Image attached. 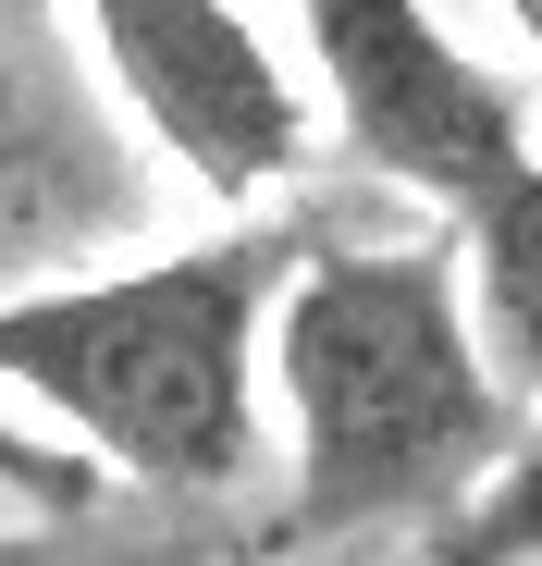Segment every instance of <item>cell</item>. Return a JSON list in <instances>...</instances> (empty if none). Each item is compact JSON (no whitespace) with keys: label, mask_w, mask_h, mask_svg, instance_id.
Instances as JSON below:
<instances>
[{"label":"cell","mask_w":542,"mask_h":566,"mask_svg":"<svg viewBox=\"0 0 542 566\" xmlns=\"http://www.w3.org/2000/svg\"><path fill=\"white\" fill-rule=\"evenodd\" d=\"M457 234V271H469V321H481V357L518 407H542V160H518L493 198Z\"/></svg>","instance_id":"8992f818"},{"label":"cell","mask_w":542,"mask_h":566,"mask_svg":"<svg viewBox=\"0 0 542 566\" xmlns=\"http://www.w3.org/2000/svg\"><path fill=\"white\" fill-rule=\"evenodd\" d=\"M493 13H505V25H518V50L542 62V0H493Z\"/></svg>","instance_id":"9c48e42d"},{"label":"cell","mask_w":542,"mask_h":566,"mask_svg":"<svg viewBox=\"0 0 542 566\" xmlns=\"http://www.w3.org/2000/svg\"><path fill=\"white\" fill-rule=\"evenodd\" d=\"M0 566H186L173 542H86V517H25L0 530Z\"/></svg>","instance_id":"ba28073f"},{"label":"cell","mask_w":542,"mask_h":566,"mask_svg":"<svg viewBox=\"0 0 542 566\" xmlns=\"http://www.w3.org/2000/svg\"><path fill=\"white\" fill-rule=\"evenodd\" d=\"M296 38L321 74V136L371 185L419 198L431 222H469L530 148V99L431 13V0H296Z\"/></svg>","instance_id":"277c9868"},{"label":"cell","mask_w":542,"mask_h":566,"mask_svg":"<svg viewBox=\"0 0 542 566\" xmlns=\"http://www.w3.org/2000/svg\"><path fill=\"white\" fill-rule=\"evenodd\" d=\"M62 13L100 62L112 112L148 136V160H173L210 210L259 222L321 172L333 136L309 86L284 74V50L247 25V0H62Z\"/></svg>","instance_id":"3957f363"},{"label":"cell","mask_w":542,"mask_h":566,"mask_svg":"<svg viewBox=\"0 0 542 566\" xmlns=\"http://www.w3.org/2000/svg\"><path fill=\"white\" fill-rule=\"evenodd\" d=\"M0 505H13V481H0ZM13 517H25V505H13Z\"/></svg>","instance_id":"30bf717a"},{"label":"cell","mask_w":542,"mask_h":566,"mask_svg":"<svg viewBox=\"0 0 542 566\" xmlns=\"http://www.w3.org/2000/svg\"><path fill=\"white\" fill-rule=\"evenodd\" d=\"M271 407H284V505L247 530V554H333L457 517L518 443V395L481 357L457 234H321L271 308Z\"/></svg>","instance_id":"6da1fadb"},{"label":"cell","mask_w":542,"mask_h":566,"mask_svg":"<svg viewBox=\"0 0 542 566\" xmlns=\"http://www.w3.org/2000/svg\"><path fill=\"white\" fill-rule=\"evenodd\" d=\"M124 210H136V172H124L112 124L86 112V86L50 50V25L25 0H0V271L38 283V259L86 247Z\"/></svg>","instance_id":"5b68a950"},{"label":"cell","mask_w":542,"mask_h":566,"mask_svg":"<svg viewBox=\"0 0 542 566\" xmlns=\"http://www.w3.org/2000/svg\"><path fill=\"white\" fill-rule=\"evenodd\" d=\"M321 234L222 222L112 271L0 283V395L124 493H234L271 455V308Z\"/></svg>","instance_id":"7a4b0ae2"},{"label":"cell","mask_w":542,"mask_h":566,"mask_svg":"<svg viewBox=\"0 0 542 566\" xmlns=\"http://www.w3.org/2000/svg\"><path fill=\"white\" fill-rule=\"evenodd\" d=\"M419 566H542V431H518L493 481L444 530H419Z\"/></svg>","instance_id":"52a82bcc"}]
</instances>
